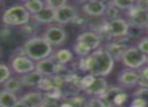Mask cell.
<instances>
[{
  "mask_svg": "<svg viewBox=\"0 0 148 107\" xmlns=\"http://www.w3.org/2000/svg\"><path fill=\"white\" fill-rule=\"evenodd\" d=\"M115 62L106 49H97L89 56L80 58L79 69L97 77H106L113 71Z\"/></svg>",
  "mask_w": 148,
  "mask_h": 107,
  "instance_id": "cell-1",
  "label": "cell"
},
{
  "mask_svg": "<svg viewBox=\"0 0 148 107\" xmlns=\"http://www.w3.org/2000/svg\"><path fill=\"white\" fill-rule=\"evenodd\" d=\"M23 54L27 55L35 62L50 58L53 55V45L43 37H32L21 47Z\"/></svg>",
  "mask_w": 148,
  "mask_h": 107,
  "instance_id": "cell-2",
  "label": "cell"
},
{
  "mask_svg": "<svg viewBox=\"0 0 148 107\" xmlns=\"http://www.w3.org/2000/svg\"><path fill=\"white\" fill-rule=\"evenodd\" d=\"M32 14L27 10L25 6L21 4H15L8 7L3 12L2 22L7 26H23L31 21Z\"/></svg>",
  "mask_w": 148,
  "mask_h": 107,
  "instance_id": "cell-3",
  "label": "cell"
},
{
  "mask_svg": "<svg viewBox=\"0 0 148 107\" xmlns=\"http://www.w3.org/2000/svg\"><path fill=\"white\" fill-rule=\"evenodd\" d=\"M121 62L126 68L140 70L148 64V56L142 53L137 47H129L124 53Z\"/></svg>",
  "mask_w": 148,
  "mask_h": 107,
  "instance_id": "cell-4",
  "label": "cell"
},
{
  "mask_svg": "<svg viewBox=\"0 0 148 107\" xmlns=\"http://www.w3.org/2000/svg\"><path fill=\"white\" fill-rule=\"evenodd\" d=\"M130 30V23L126 18H117L108 21L103 27V31L109 39H120L128 37Z\"/></svg>",
  "mask_w": 148,
  "mask_h": 107,
  "instance_id": "cell-5",
  "label": "cell"
},
{
  "mask_svg": "<svg viewBox=\"0 0 148 107\" xmlns=\"http://www.w3.org/2000/svg\"><path fill=\"white\" fill-rule=\"evenodd\" d=\"M108 107H122L129 99V95L121 86L109 87L106 93L101 97Z\"/></svg>",
  "mask_w": 148,
  "mask_h": 107,
  "instance_id": "cell-6",
  "label": "cell"
},
{
  "mask_svg": "<svg viewBox=\"0 0 148 107\" xmlns=\"http://www.w3.org/2000/svg\"><path fill=\"white\" fill-rule=\"evenodd\" d=\"M66 65L59 64L55 61L52 55L50 58L44 59L39 62H36V71L41 73L45 77H51L56 74H61V72L65 71Z\"/></svg>",
  "mask_w": 148,
  "mask_h": 107,
  "instance_id": "cell-7",
  "label": "cell"
},
{
  "mask_svg": "<svg viewBox=\"0 0 148 107\" xmlns=\"http://www.w3.org/2000/svg\"><path fill=\"white\" fill-rule=\"evenodd\" d=\"M10 67L17 75H25L36 70V62L25 54H18L10 61Z\"/></svg>",
  "mask_w": 148,
  "mask_h": 107,
  "instance_id": "cell-8",
  "label": "cell"
},
{
  "mask_svg": "<svg viewBox=\"0 0 148 107\" xmlns=\"http://www.w3.org/2000/svg\"><path fill=\"white\" fill-rule=\"evenodd\" d=\"M126 17L130 25L139 28H146L148 24V11L143 10L135 5L133 8L126 11Z\"/></svg>",
  "mask_w": 148,
  "mask_h": 107,
  "instance_id": "cell-9",
  "label": "cell"
},
{
  "mask_svg": "<svg viewBox=\"0 0 148 107\" xmlns=\"http://www.w3.org/2000/svg\"><path fill=\"white\" fill-rule=\"evenodd\" d=\"M139 78V72L133 69L126 68L118 74L117 81L119 86H121L122 88H133V87L138 86Z\"/></svg>",
  "mask_w": 148,
  "mask_h": 107,
  "instance_id": "cell-10",
  "label": "cell"
},
{
  "mask_svg": "<svg viewBox=\"0 0 148 107\" xmlns=\"http://www.w3.org/2000/svg\"><path fill=\"white\" fill-rule=\"evenodd\" d=\"M43 37L48 41L49 43H51L52 45H62L64 41L67 39V33H66L65 29L62 28L61 26L58 25H52L49 26L45 30L43 35Z\"/></svg>",
  "mask_w": 148,
  "mask_h": 107,
  "instance_id": "cell-11",
  "label": "cell"
},
{
  "mask_svg": "<svg viewBox=\"0 0 148 107\" xmlns=\"http://www.w3.org/2000/svg\"><path fill=\"white\" fill-rule=\"evenodd\" d=\"M78 17V12L76 8L71 5H65L61 8L56 10V20L58 24H68L70 22H74V20Z\"/></svg>",
  "mask_w": 148,
  "mask_h": 107,
  "instance_id": "cell-12",
  "label": "cell"
},
{
  "mask_svg": "<svg viewBox=\"0 0 148 107\" xmlns=\"http://www.w3.org/2000/svg\"><path fill=\"white\" fill-rule=\"evenodd\" d=\"M109 89L108 82L103 77H95L92 82L89 84L88 87L83 90L86 95L91 97H101Z\"/></svg>",
  "mask_w": 148,
  "mask_h": 107,
  "instance_id": "cell-13",
  "label": "cell"
},
{
  "mask_svg": "<svg viewBox=\"0 0 148 107\" xmlns=\"http://www.w3.org/2000/svg\"><path fill=\"white\" fill-rule=\"evenodd\" d=\"M108 4L103 0H95L85 2L82 6L83 12L91 17H99L103 15L107 10Z\"/></svg>",
  "mask_w": 148,
  "mask_h": 107,
  "instance_id": "cell-14",
  "label": "cell"
},
{
  "mask_svg": "<svg viewBox=\"0 0 148 107\" xmlns=\"http://www.w3.org/2000/svg\"><path fill=\"white\" fill-rule=\"evenodd\" d=\"M76 41L85 43L92 51H95V49H99V47H101V37L99 33H95V31L88 30V31H83L80 35H78Z\"/></svg>",
  "mask_w": 148,
  "mask_h": 107,
  "instance_id": "cell-15",
  "label": "cell"
},
{
  "mask_svg": "<svg viewBox=\"0 0 148 107\" xmlns=\"http://www.w3.org/2000/svg\"><path fill=\"white\" fill-rule=\"evenodd\" d=\"M128 47H128L125 43H123V41H120V39H117V41H113L108 43L107 45H106L105 49L109 51L110 55L114 58V60L121 61L124 53H125Z\"/></svg>",
  "mask_w": 148,
  "mask_h": 107,
  "instance_id": "cell-16",
  "label": "cell"
},
{
  "mask_svg": "<svg viewBox=\"0 0 148 107\" xmlns=\"http://www.w3.org/2000/svg\"><path fill=\"white\" fill-rule=\"evenodd\" d=\"M32 18L39 24H49L56 20V10L46 6L40 12L32 15Z\"/></svg>",
  "mask_w": 148,
  "mask_h": 107,
  "instance_id": "cell-17",
  "label": "cell"
},
{
  "mask_svg": "<svg viewBox=\"0 0 148 107\" xmlns=\"http://www.w3.org/2000/svg\"><path fill=\"white\" fill-rule=\"evenodd\" d=\"M44 93L38 92V91H29L25 93L21 99L25 103L27 107H41L44 101Z\"/></svg>",
  "mask_w": 148,
  "mask_h": 107,
  "instance_id": "cell-18",
  "label": "cell"
},
{
  "mask_svg": "<svg viewBox=\"0 0 148 107\" xmlns=\"http://www.w3.org/2000/svg\"><path fill=\"white\" fill-rule=\"evenodd\" d=\"M44 77L45 76H43L41 73H39L38 71L35 70V71H33V72L27 73V74L21 75V82H23V86L37 87Z\"/></svg>",
  "mask_w": 148,
  "mask_h": 107,
  "instance_id": "cell-19",
  "label": "cell"
},
{
  "mask_svg": "<svg viewBox=\"0 0 148 107\" xmlns=\"http://www.w3.org/2000/svg\"><path fill=\"white\" fill-rule=\"evenodd\" d=\"M18 101L15 93L2 89L0 92V107H12Z\"/></svg>",
  "mask_w": 148,
  "mask_h": 107,
  "instance_id": "cell-20",
  "label": "cell"
},
{
  "mask_svg": "<svg viewBox=\"0 0 148 107\" xmlns=\"http://www.w3.org/2000/svg\"><path fill=\"white\" fill-rule=\"evenodd\" d=\"M53 58L59 64L67 65L73 59V53L68 49H60L55 54H53Z\"/></svg>",
  "mask_w": 148,
  "mask_h": 107,
  "instance_id": "cell-21",
  "label": "cell"
},
{
  "mask_svg": "<svg viewBox=\"0 0 148 107\" xmlns=\"http://www.w3.org/2000/svg\"><path fill=\"white\" fill-rule=\"evenodd\" d=\"M23 84L21 82V77H12L9 78L6 82H4L2 84L3 89L7 91H10L12 93H17L21 88H23Z\"/></svg>",
  "mask_w": 148,
  "mask_h": 107,
  "instance_id": "cell-22",
  "label": "cell"
},
{
  "mask_svg": "<svg viewBox=\"0 0 148 107\" xmlns=\"http://www.w3.org/2000/svg\"><path fill=\"white\" fill-rule=\"evenodd\" d=\"M23 6L27 8V10L32 15H34L43 10L46 7V3L45 0H29V1L23 3Z\"/></svg>",
  "mask_w": 148,
  "mask_h": 107,
  "instance_id": "cell-23",
  "label": "cell"
},
{
  "mask_svg": "<svg viewBox=\"0 0 148 107\" xmlns=\"http://www.w3.org/2000/svg\"><path fill=\"white\" fill-rule=\"evenodd\" d=\"M73 51L76 54L79 58H85V57L89 56L93 51L85 43L76 41L73 45Z\"/></svg>",
  "mask_w": 148,
  "mask_h": 107,
  "instance_id": "cell-24",
  "label": "cell"
},
{
  "mask_svg": "<svg viewBox=\"0 0 148 107\" xmlns=\"http://www.w3.org/2000/svg\"><path fill=\"white\" fill-rule=\"evenodd\" d=\"M137 0H111L112 4L115 5L120 10L128 11L131 8H133L136 5Z\"/></svg>",
  "mask_w": 148,
  "mask_h": 107,
  "instance_id": "cell-25",
  "label": "cell"
},
{
  "mask_svg": "<svg viewBox=\"0 0 148 107\" xmlns=\"http://www.w3.org/2000/svg\"><path fill=\"white\" fill-rule=\"evenodd\" d=\"M37 88L39 89L41 92L47 93L49 91L53 90L54 88H56L55 84H54V81L52 79V77H44L42 79V81L39 83V85L37 86Z\"/></svg>",
  "mask_w": 148,
  "mask_h": 107,
  "instance_id": "cell-26",
  "label": "cell"
},
{
  "mask_svg": "<svg viewBox=\"0 0 148 107\" xmlns=\"http://www.w3.org/2000/svg\"><path fill=\"white\" fill-rule=\"evenodd\" d=\"M120 9L117 8L114 4L110 3L108 4V7H107V10H106V18L108 19V21H111V20H114V19H117V18H120Z\"/></svg>",
  "mask_w": 148,
  "mask_h": 107,
  "instance_id": "cell-27",
  "label": "cell"
},
{
  "mask_svg": "<svg viewBox=\"0 0 148 107\" xmlns=\"http://www.w3.org/2000/svg\"><path fill=\"white\" fill-rule=\"evenodd\" d=\"M83 107H108L101 97H90L87 99Z\"/></svg>",
  "mask_w": 148,
  "mask_h": 107,
  "instance_id": "cell-28",
  "label": "cell"
},
{
  "mask_svg": "<svg viewBox=\"0 0 148 107\" xmlns=\"http://www.w3.org/2000/svg\"><path fill=\"white\" fill-rule=\"evenodd\" d=\"M64 100H65V99H64ZM66 101L72 103L75 107H83V105L86 102V99L84 98V96H81V95H78V94H74V95H71L70 97H68V98L66 99Z\"/></svg>",
  "mask_w": 148,
  "mask_h": 107,
  "instance_id": "cell-29",
  "label": "cell"
},
{
  "mask_svg": "<svg viewBox=\"0 0 148 107\" xmlns=\"http://www.w3.org/2000/svg\"><path fill=\"white\" fill-rule=\"evenodd\" d=\"M44 96L45 97H44V101L42 103L41 107H60L62 103L61 100L50 96H46V95H44Z\"/></svg>",
  "mask_w": 148,
  "mask_h": 107,
  "instance_id": "cell-30",
  "label": "cell"
},
{
  "mask_svg": "<svg viewBox=\"0 0 148 107\" xmlns=\"http://www.w3.org/2000/svg\"><path fill=\"white\" fill-rule=\"evenodd\" d=\"M0 72H1V76H0V83L3 84L4 82H6L11 76L10 68L7 65H5L4 63H1L0 65Z\"/></svg>",
  "mask_w": 148,
  "mask_h": 107,
  "instance_id": "cell-31",
  "label": "cell"
},
{
  "mask_svg": "<svg viewBox=\"0 0 148 107\" xmlns=\"http://www.w3.org/2000/svg\"><path fill=\"white\" fill-rule=\"evenodd\" d=\"M45 3L46 6L54 9V10H57V9L67 5V0H45Z\"/></svg>",
  "mask_w": 148,
  "mask_h": 107,
  "instance_id": "cell-32",
  "label": "cell"
},
{
  "mask_svg": "<svg viewBox=\"0 0 148 107\" xmlns=\"http://www.w3.org/2000/svg\"><path fill=\"white\" fill-rule=\"evenodd\" d=\"M129 107H148V100L142 97H134Z\"/></svg>",
  "mask_w": 148,
  "mask_h": 107,
  "instance_id": "cell-33",
  "label": "cell"
},
{
  "mask_svg": "<svg viewBox=\"0 0 148 107\" xmlns=\"http://www.w3.org/2000/svg\"><path fill=\"white\" fill-rule=\"evenodd\" d=\"M136 47L142 51V53L146 54L148 56V37H143L138 41Z\"/></svg>",
  "mask_w": 148,
  "mask_h": 107,
  "instance_id": "cell-34",
  "label": "cell"
},
{
  "mask_svg": "<svg viewBox=\"0 0 148 107\" xmlns=\"http://www.w3.org/2000/svg\"><path fill=\"white\" fill-rule=\"evenodd\" d=\"M9 35H10V29H9V26L3 24L2 29H1V37H2V39L8 37Z\"/></svg>",
  "mask_w": 148,
  "mask_h": 107,
  "instance_id": "cell-35",
  "label": "cell"
},
{
  "mask_svg": "<svg viewBox=\"0 0 148 107\" xmlns=\"http://www.w3.org/2000/svg\"><path fill=\"white\" fill-rule=\"evenodd\" d=\"M138 72H139L140 76H142L143 78H145L148 80V65H145L144 67H142Z\"/></svg>",
  "mask_w": 148,
  "mask_h": 107,
  "instance_id": "cell-36",
  "label": "cell"
},
{
  "mask_svg": "<svg viewBox=\"0 0 148 107\" xmlns=\"http://www.w3.org/2000/svg\"><path fill=\"white\" fill-rule=\"evenodd\" d=\"M12 107H27V106L25 105V103L23 102V101L21 100V98H19V99H18V101H17V102L15 103V104L13 105Z\"/></svg>",
  "mask_w": 148,
  "mask_h": 107,
  "instance_id": "cell-37",
  "label": "cell"
},
{
  "mask_svg": "<svg viewBox=\"0 0 148 107\" xmlns=\"http://www.w3.org/2000/svg\"><path fill=\"white\" fill-rule=\"evenodd\" d=\"M60 107H75L72 103L68 102V101L64 100V102L61 103V105H60Z\"/></svg>",
  "mask_w": 148,
  "mask_h": 107,
  "instance_id": "cell-38",
  "label": "cell"
},
{
  "mask_svg": "<svg viewBox=\"0 0 148 107\" xmlns=\"http://www.w3.org/2000/svg\"><path fill=\"white\" fill-rule=\"evenodd\" d=\"M19 1H21V2L25 3V2H27V1H29V0H19Z\"/></svg>",
  "mask_w": 148,
  "mask_h": 107,
  "instance_id": "cell-39",
  "label": "cell"
},
{
  "mask_svg": "<svg viewBox=\"0 0 148 107\" xmlns=\"http://www.w3.org/2000/svg\"><path fill=\"white\" fill-rule=\"evenodd\" d=\"M86 2H88V1H95V0H85Z\"/></svg>",
  "mask_w": 148,
  "mask_h": 107,
  "instance_id": "cell-40",
  "label": "cell"
},
{
  "mask_svg": "<svg viewBox=\"0 0 148 107\" xmlns=\"http://www.w3.org/2000/svg\"><path fill=\"white\" fill-rule=\"evenodd\" d=\"M146 31L148 33V24H147V27H146Z\"/></svg>",
  "mask_w": 148,
  "mask_h": 107,
  "instance_id": "cell-41",
  "label": "cell"
},
{
  "mask_svg": "<svg viewBox=\"0 0 148 107\" xmlns=\"http://www.w3.org/2000/svg\"><path fill=\"white\" fill-rule=\"evenodd\" d=\"M137 1H138V0H137Z\"/></svg>",
  "mask_w": 148,
  "mask_h": 107,
  "instance_id": "cell-42",
  "label": "cell"
}]
</instances>
